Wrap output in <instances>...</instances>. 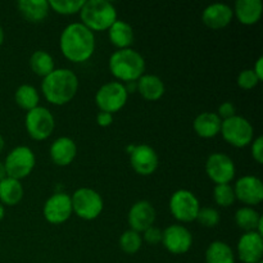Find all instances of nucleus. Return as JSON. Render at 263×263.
<instances>
[{
  "label": "nucleus",
  "instance_id": "nucleus-1",
  "mask_svg": "<svg viewBox=\"0 0 263 263\" xmlns=\"http://www.w3.org/2000/svg\"><path fill=\"white\" fill-rule=\"evenodd\" d=\"M59 46L68 61L73 63H84L94 54V32L82 23H71L62 32Z\"/></svg>",
  "mask_w": 263,
  "mask_h": 263
},
{
  "label": "nucleus",
  "instance_id": "nucleus-2",
  "mask_svg": "<svg viewBox=\"0 0 263 263\" xmlns=\"http://www.w3.org/2000/svg\"><path fill=\"white\" fill-rule=\"evenodd\" d=\"M41 90L49 103L63 105L71 102L79 90V79L71 69L58 68L44 77Z\"/></svg>",
  "mask_w": 263,
  "mask_h": 263
},
{
  "label": "nucleus",
  "instance_id": "nucleus-3",
  "mask_svg": "<svg viewBox=\"0 0 263 263\" xmlns=\"http://www.w3.org/2000/svg\"><path fill=\"white\" fill-rule=\"evenodd\" d=\"M109 69L121 81H138L145 71V61L134 49H118L110 55Z\"/></svg>",
  "mask_w": 263,
  "mask_h": 263
},
{
  "label": "nucleus",
  "instance_id": "nucleus-4",
  "mask_svg": "<svg viewBox=\"0 0 263 263\" xmlns=\"http://www.w3.org/2000/svg\"><path fill=\"white\" fill-rule=\"evenodd\" d=\"M82 25L91 31H105L117 21V10L107 0H89L80 10Z\"/></svg>",
  "mask_w": 263,
  "mask_h": 263
},
{
  "label": "nucleus",
  "instance_id": "nucleus-5",
  "mask_svg": "<svg viewBox=\"0 0 263 263\" xmlns=\"http://www.w3.org/2000/svg\"><path fill=\"white\" fill-rule=\"evenodd\" d=\"M72 210L79 217L84 220H95L102 213L104 203L102 195L94 189L80 187L71 197Z\"/></svg>",
  "mask_w": 263,
  "mask_h": 263
},
{
  "label": "nucleus",
  "instance_id": "nucleus-6",
  "mask_svg": "<svg viewBox=\"0 0 263 263\" xmlns=\"http://www.w3.org/2000/svg\"><path fill=\"white\" fill-rule=\"evenodd\" d=\"M220 133L229 144L236 148L247 146L253 140V126L241 116L235 115L229 120L222 121Z\"/></svg>",
  "mask_w": 263,
  "mask_h": 263
},
{
  "label": "nucleus",
  "instance_id": "nucleus-7",
  "mask_svg": "<svg viewBox=\"0 0 263 263\" xmlns=\"http://www.w3.org/2000/svg\"><path fill=\"white\" fill-rule=\"evenodd\" d=\"M128 94L125 85L121 82H108L98 90L95 95V103L102 112L113 115L125 107Z\"/></svg>",
  "mask_w": 263,
  "mask_h": 263
},
{
  "label": "nucleus",
  "instance_id": "nucleus-8",
  "mask_svg": "<svg viewBox=\"0 0 263 263\" xmlns=\"http://www.w3.org/2000/svg\"><path fill=\"white\" fill-rule=\"evenodd\" d=\"M36 158L33 152L27 146H17L5 158V171L7 176L21 180L28 176L35 167Z\"/></svg>",
  "mask_w": 263,
  "mask_h": 263
},
{
  "label": "nucleus",
  "instance_id": "nucleus-9",
  "mask_svg": "<svg viewBox=\"0 0 263 263\" xmlns=\"http://www.w3.org/2000/svg\"><path fill=\"white\" fill-rule=\"evenodd\" d=\"M200 210L198 198L186 189H180L172 194L170 199V211L176 220L181 222H192L197 220Z\"/></svg>",
  "mask_w": 263,
  "mask_h": 263
},
{
  "label": "nucleus",
  "instance_id": "nucleus-10",
  "mask_svg": "<svg viewBox=\"0 0 263 263\" xmlns=\"http://www.w3.org/2000/svg\"><path fill=\"white\" fill-rule=\"evenodd\" d=\"M54 117L45 107H36L28 110L26 115V128L30 136L35 140H45L54 130Z\"/></svg>",
  "mask_w": 263,
  "mask_h": 263
},
{
  "label": "nucleus",
  "instance_id": "nucleus-11",
  "mask_svg": "<svg viewBox=\"0 0 263 263\" xmlns=\"http://www.w3.org/2000/svg\"><path fill=\"white\" fill-rule=\"evenodd\" d=\"M205 172L216 185L230 184L235 177V163L228 154L213 153L205 162Z\"/></svg>",
  "mask_w": 263,
  "mask_h": 263
},
{
  "label": "nucleus",
  "instance_id": "nucleus-12",
  "mask_svg": "<svg viewBox=\"0 0 263 263\" xmlns=\"http://www.w3.org/2000/svg\"><path fill=\"white\" fill-rule=\"evenodd\" d=\"M72 212V202L71 197L67 195L66 193L58 192L54 193L50 198L44 204V217L48 222L59 225L63 223L71 217Z\"/></svg>",
  "mask_w": 263,
  "mask_h": 263
},
{
  "label": "nucleus",
  "instance_id": "nucleus-13",
  "mask_svg": "<svg viewBox=\"0 0 263 263\" xmlns=\"http://www.w3.org/2000/svg\"><path fill=\"white\" fill-rule=\"evenodd\" d=\"M162 243L172 254H184L192 248V233L185 226L171 225L162 231Z\"/></svg>",
  "mask_w": 263,
  "mask_h": 263
},
{
  "label": "nucleus",
  "instance_id": "nucleus-14",
  "mask_svg": "<svg viewBox=\"0 0 263 263\" xmlns=\"http://www.w3.org/2000/svg\"><path fill=\"white\" fill-rule=\"evenodd\" d=\"M235 198L247 205H257L263 200V184L252 175L240 177L234 186Z\"/></svg>",
  "mask_w": 263,
  "mask_h": 263
},
{
  "label": "nucleus",
  "instance_id": "nucleus-15",
  "mask_svg": "<svg viewBox=\"0 0 263 263\" xmlns=\"http://www.w3.org/2000/svg\"><path fill=\"white\" fill-rule=\"evenodd\" d=\"M158 156L152 146L146 144H139L134 146L130 153V163L134 171L139 175L148 176L158 167Z\"/></svg>",
  "mask_w": 263,
  "mask_h": 263
},
{
  "label": "nucleus",
  "instance_id": "nucleus-16",
  "mask_svg": "<svg viewBox=\"0 0 263 263\" xmlns=\"http://www.w3.org/2000/svg\"><path fill=\"white\" fill-rule=\"evenodd\" d=\"M156 221V210L153 205L146 200H139L128 212V223L131 226V230L136 233H144L146 229L153 226Z\"/></svg>",
  "mask_w": 263,
  "mask_h": 263
},
{
  "label": "nucleus",
  "instance_id": "nucleus-17",
  "mask_svg": "<svg viewBox=\"0 0 263 263\" xmlns=\"http://www.w3.org/2000/svg\"><path fill=\"white\" fill-rule=\"evenodd\" d=\"M238 254L244 263H257L262 261L263 236L257 231L246 233L238 243Z\"/></svg>",
  "mask_w": 263,
  "mask_h": 263
},
{
  "label": "nucleus",
  "instance_id": "nucleus-18",
  "mask_svg": "<svg viewBox=\"0 0 263 263\" xmlns=\"http://www.w3.org/2000/svg\"><path fill=\"white\" fill-rule=\"evenodd\" d=\"M234 10L231 7L223 3H215L211 4L203 10L202 21L205 26L213 30L223 28L233 21Z\"/></svg>",
  "mask_w": 263,
  "mask_h": 263
},
{
  "label": "nucleus",
  "instance_id": "nucleus-19",
  "mask_svg": "<svg viewBox=\"0 0 263 263\" xmlns=\"http://www.w3.org/2000/svg\"><path fill=\"white\" fill-rule=\"evenodd\" d=\"M77 154L76 143L71 138L62 136L54 140L50 146V157L51 161L58 166H68L73 162L74 157Z\"/></svg>",
  "mask_w": 263,
  "mask_h": 263
},
{
  "label": "nucleus",
  "instance_id": "nucleus-20",
  "mask_svg": "<svg viewBox=\"0 0 263 263\" xmlns=\"http://www.w3.org/2000/svg\"><path fill=\"white\" fill-rule=\"evenodd\" d=\"M222 120L218 117L217 113L204 112L197 116L194 120V130L198 136L204 139L215 138L221 131Z\"/></svg>",
  "mask_w": 263,
  "mask_h": 263
},
{
  "label": "nucleus",
  "instance_id": "nucleus-21",
  "mask_svg": "<svg viewBox=\"0 0 263 263\" xmlns=\"http://www.w3.org/2000/svg\"><path fill=\"white\" fill-rule=\"evenodd\" d=\"M263 5L261 0H238L235 4V14L243 25H254L261 20Z\"/></svg>",
  "mask_w": 263,
  "mask_h": 263
},
{
  "label": "nucleus",
  "instance_id": "nucleus-22",
  "mask_svg": "<svg viewBox=\"0 0 263 263\" xmlns=\"http://www.w3.org/2000/svg\"><path fill=\"white\" fill-rule=\"evenodd\" d=\"M136 85L141 97L151 102L161 99L164 94L163 81L156 74H143L136 81Z\"/></svg>",
  "mask_w": 263,
  "mask_h": 263
},
{
  "label": "nucleus",
  "instance_id": "nucleus-23",
  "mask_svg": "<svg viewBox=\"0 0 263 263\" xmlns=\"http://www.w3.org/2000/svg\"><path fill=\"white\" fill-rule=\"evenodd\" d=\"M17 5L21 14L33 23L44 21L49 13V3L46 0H20Z\"/></svg>",
  "mask_w": 263,
  "mask_h": 263
},
{
  "label": "nucleus",
  "instance_id": "nucleus-24",
  "mask_svg": "<svg viewBox=\"0 0 263 263\" xmlns=\"http://www.w3.org/2000/svg\"><path fill=\"white\" fill-rule=\"evenodd\" d=\"M109 40L118 49L130 48L134 43V31L133 27L125 21L117 20L109 28H108Z\"/></svg>",
  "mask_w": 263,
  "mask_h": 263
},
{
  "label": "nucleus",
  "instance_id": "nucleus-25",
  "mask_svg": "<svg viewBox=\"0 0 263 263\" xmlns=\"http://www.w3.org/2000/svg\"><path fill=\"white\" fill-rule=\"evenodd\" d=\"M23 197V187L20 180L5 177L0 181V200L7 205H15Z\"/></svg>",
  "mask_w": 263,
  "mask_h": 263
},
{
  "label": "nucleus",
  "instance_id": "nucleus-26",
  "mask_svg": "<svg viewBox=\"0 0 263 263\" xmlns=\"http://www.w3.org/2000/svg\"><path fill=\"white\" fill-rule=\"evenodd\" d=\"M207 263H235V256L229 244L223 241H213L205 252Z\"/></svg>",
  "mask_w": 263,
  "mask_h": 263
},
{
  "label": "nucleus",
  "instance_id": "nucleus-27",
  "mask_svg": "<svg viewBox=\"0 0 263 263\" xmlns=\"http://www.w3.org/2000/svg\"><path fill=\"white\" fill-rule=\"evenodd\" d=\"M30 66L33 73L37 76L46 77L49 73L54 71V61L50 54L45 50H37L31 55Z\"/></svg>",
  "mask_w": 263,
  "mask_h": 263
},
{
  "label": "nucleus",
  "instance_id": "nucleus-28",
  "mask_svg": "<svg viewBox=\"0 0 263 263\" xmlns=\"http://www.w3.org/2000/svg\"><path fill=\"white\" fill-rule=\"evenodd\" d=\"M259 220H261L259 213L251 207L239 208L235 213L236 225H238L239 229L247 231V233L257 231Z\"/></svg>",
  "mask_w": 263,
  "mask_h": 263
},
{
  "label": "nucleus",
  "instance_id": "nucleus-29",
  "mask_svg": "<svg viewBox=\"0 0 263 263\" xmlns=\"http://www.w3.org/2000/svg\"><path fill=\"white\" fill-rule=\"evenodd\" d=\"M15 103L20 105L21 108L26 110H31L33 108L39 107V100H40V97H39L37 90L35 89L31 85H21L17 90H15L14 94Z\"/></svg>",
  "mask_w": 263,
  "mask_h": 263
},
{
  "label": "nucleus",
  "instance_id": "nucleus-30",
  "mask_svg": "<svg viewBox=\"0 0 263 263\" xmlns=\"http://www.w3.org/2000/svg\"><path fill=\"white\" fill-rule=\"evenodd\" d=\"M49 8L55 10L59 14L69 15L79 13L81 8L84 7L85 0H50Z\"/></svg>",
  "mask_w": 263,
  "mask_h": 263
},
{
  "label": "nucleus",
  "instance_id": "nucleus-31",
  "mask_svg": "<svg viewBox=\"0 0 263 263\" xmlns=\"http://www.w3.org/2000/svg\"><path fill=\"white\" fill-rule=\"evenodd\" d=\"M143 238L139 233L134 230H127L122 234L120 238V247L125 253L134 254L141 248Z\"/></svg>",
  "mask_w": 263,
  "mask_h": 263
},
{
  "label": "nucleus",
  "instance_id": "nucleus-32",
  "mask_svg": "<svg viewBox=\"0 0 263 263\" xmlns=\"http://www.w3.org/2000/svg\"><path fill=\"white\" fill-rule=\"evenodd\" d=\"M213 198H215V202L221 207H230L236 199L234 187L230 184L216 185L213 189Z\"/></svg>",
  "mask_w": 263,
  "mask_h": 263
},
{
  "label": "nucleus",
  "instance_id": "nucleus-33",
  "mask_svg": "<svg viewBox=\"0 0 263 263\" xmlns=\"http://www.w3.org/2000/svg\"><path fill=\"white\" fill-rule=\"evenodd\" d=\"M197 220L205 228H215L220 222V213L212 207H200Z\"/></svg>",
  "mask_w": 263,
  "mask_h": 263
},
{
  "label": "nucleus",
  "instance_id": "nucleus-34",
  "mask_svg": "<svg viewBox=\"0 0 263 263\" xmlns=\"http://www.w3.org/2000/svg\"><path fill=\"white\" fill-rule=\"evenodd\" d=\"M259 80L253 72V69H244L239 73L238 76V85L239 87L244 90H251L258 85Z\"/></svg>",
  "mask_w": 263,
  "mask_h": 263
},
{
  "label": "nucleus",
  "instance_id": "nucleus-35",
  "mask_svg": "<svg viewBox=\"0 0 263 263\" xmlns=\"http://www.w3.org/2000/svg\"><path fill=\"white\" fill-rule=\"evenodd\" d=\"M144 240L149 244H158L162 241V231L158 228L151 226L144 231Z\"/></svg>",
  "mask_w": 263,
  "mask_h": 263
},
{
  "label": "nucleus",
  "instance_id": "nucleus-36",
  "mask_svg": "<svg viewBox=\"0 0 263 263\" xmlns=\"http://www.w3.org/2000/svg\"><path fill=\"white\" fill-rule=\"evenodd\" d=\"M235 113H236L235 105L230 102H225V103H222L220 107H218L217 115L221 120L225 121V120H229V118L234 117V116H235Z\"/></svg>",
  "mask_w": 263,
  "mask_h": 263
},
{
  "label": "nucleus",
  "instance_id": "nucleus-37",
  "mask_svg": "<svg viewBox=\"0 0 263 263\" xmlns=\"http://www.w3.org/2000/svg\"><path fill=\"white\" fill-rule=\"evenodd\" d=\"M252 156L258 163L263 162V138L258 136L252 144Z\"/></svg>",
  "mask_w": 263,
  "mask_h": 263
},
{
  "label": "nucleus",
  "instance_id": "nucleus-38",
  "mask_svg": "<svg viewBox=\"0 0 263 263\" xmlns=\"http://www.w3.org/2000/svg\"><path fill=\"white\" fill-rule=\"evenodd\" d=\"M97 122L98 125L102 126V127H108V126L112 125L113 115H110V113H107V112H102V110H100L97 116Z\"/></svg>",
  "mask_w": 263,
  "mask_h": 263
},
{
  "label": "nucleus",
  "instance_id": "nucleus-39",
  "mask_svg": "<svg viewBox=\"0 0 263 263\" xmlns=\"http://www.w3.org/2000/svg\"><path fill=\"white\" fill-rule=\"evenodd\" d=\"M253 72L256 73V76L258 77L259 81L263 80V57H259L258 61L256 62V66H254Z\"/></svg>",
  "mask_w": 263,
  "mask_h": 263
},
{
  "label": "nucleus",
  "instance_id": "nucleus-40",
  "mask_svg": "<svg viewBox=\"0 0 263 263\" xmlns=\"http://www.w3.org/2000/svg\"><path fill=\"white\" fill-rule=\"evenodd\" d=\"M5 177H7V171H5L4 163H2V162H0V181H2V180H4Z\"/></svg>",
  "mask_w": 263,
  "mask_h": 263
},
{
  "label": "nucleus",
  "instance_id": "nucleus-41",
  "mask_svg": "<svg viewBox=\"0 0 263 263\" xmlns=\"http://www.w3.org/2000/svg\"><path fill=\"white\" fill-rule=\"evenodd\" d=\"M3 41H4V31H3L2 26H0V45L3 44Z\"/></svg>",
  "mask_w": 263,
  "mask_h": 263
},
{
  "label": "nucleus",
  "instance_id": "nucleus-42",
  "mask_svg": "<svg viewBox=\"0 0 263 263\" xmlns=\"http://www.w3.org/2000/svg\"><path fill=\"white\" fill-rule=\"evenodd\" d=\"M3 218H4V207L0 204V222H2Z\"/></svg>",
  "mask_w": 263,
  "mask_h": 263
},
{
  "label": "nucleus",
  "instance_id": "nucleus-43",
  "mask_svg": "<svg viewBox=\"0 0 263 263\" xmlns=\"http://www.w3.org/2000/svg\"><path fill=\"white\" fill-rule=\"evenodd\" d=\"M3 149H4V139H3V136L0 135V153L3 152Z\"/></svg>",
  "mask_w": 263,
  "mask_h": 263
},
{
  "label": "nucleus",
  "instance_id": "nucleus-44",
  "mask_svg": "<svg viewBox=\"0 0 263 263\" xmlns=\"http://www.w3.org/2000/svg\"><path fill=\"white\" fill-rule=\"evenodd\" d=\"M257 263H263V262H262V261H259V262H257Z\"/></svg>",
  "mask_w": 263,
  "mask_h": 263
}]
</instances>
